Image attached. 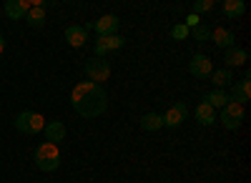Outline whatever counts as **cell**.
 Segmentation results:
<instances>
[{
    "instance_id": "cell-1",
    "label": "cell",
    "mask_w": 251,
    "mask_h": 183,
    "mask_svg": "<svg viewBox=\"0 0 251 183\" xmlns=\"http://www.w3.org/2000/svg\"><path fill=\"white\" fill-rule=\"evenodd\" d=\"M71 103H73L78 115L98 118L108 108V93L103 91V86H96L91 80H83V83H75V88L71 93Z\"/></svg>"
},
{
    "instance_id": "cell-2",
    "label": "cell",
    "mask_w": 251,
    "mask_h": 183,
    "mask_svg": "<svg viewBox=\"0 0 251 183\" xmlns=\"http://www.w3.org/2000/svg\"><path fill=\"white\" fill-rule=\"evenodd\" d=\"M33 158H35V168L43 171V173H53V171H58V166H60V151H58V146H53V143L38 146Z\"/></svg>"
},
{
    "instance_id": "cell-3",
    "label": "cell",
    "mask_w": 251,
    "mask_h": 183,
    "mask_svg": "<svg viewBox=\"0 0 251 183\" xmlns=\"http://www.w3.org/2000/svg\"><path fill=\"white\" fill-rule=\"evenodd\" d=\"M43 128H46L43 113L23 111V113H18V118H15V131H20V133H43Z\"/></svg>"
},
{
    "instance_id": "cell-4",
    "label": "cell",
    "mask_w": 251,
    "mask_h": 183,
    "mask_svg": "<svg viewBox=\"0 0 251 183\" xmlns=\"http://www.w3.org/2000/svg\"><path fill=\"white\" fill-rule=\"evenodd\" d=\"M86 75L96 86L106 83V80L111 78V63L106 58H91V60H86Z\"/></svg>"
},
{
    "instance_id": "cell-5",
    "label": "cell",
    "mask_w": 251,
    "mask_h": 183,
    "mask_svg": "<svg viewBox=\"0 0 251 183\" xmlns=\"http://www.w3.org/2000/svg\"><path fill=\"white\" fill-rule=\"evenodd\" d=\"M221 126L226 128V131H236L241 123H244V106H239V103H228L221 108Z\"/></svg>"
},
{
    "instance_id": "cell-6",
    "label": "cell",
    "mask_w": 251,
    "mask_h": 183,
    "mask_svg": "<svg viewBox=\"0 0 251 183\" xmlns=\"http://www.w3.org/2000/svg\"><path fill=\"white\" fill-rule=\"evenodd\" d=\"M188 70H191V75L196 80H206V78H211V73H214V63H211V58H208V55L196 53L191 58V63H188Z\"/></svg>"
},
{
    "instance_id": "cell-7",
    "label": "cell",
    "mask_w": 251,
    "mask_h": 183,
    "mask_svg": "<svg viewBox=\"0 0 251 183\" xmlns=\"http://www.w3.org/2000/svg\"><path fill=\"white\" fill-rule=\"evenodd\" d=\"M228 100H231V103H239V106H244V103L251 100V73H244V78L239 80V83H234L231 93H228Z\"/></svg>"
},
{
    "instance_id": "cell-8",
    "label": "cell",
    "mask_w": 251,
    "mask_h": 183,
    "mask_svg": "<svg viewBox=\"0 0 251 183\" xmlns=\"http://www.w3.org/2000/svg\"><path fill=\"white\" fill-rule=\"evenodd\" d=\"M126 46V40L121 35H100L96 40V58H103V55H108V53H116Z\"/></svg>"
},
{
    "instance_id": "cell-9",
    "label": "cell",
    "mask_w": 251,
    "mask_h": 183,
    "mask_svg": "<svg viewBox=\"0 0 251 183\" xmlns=\"http://www.w3.org/2000/svg\"><path fill=\"white\" fill-rule=\"evenodd\" d=\"M186 115H188L186 103H176V106H171L166 113H161V118H163V128H178L183 120H186Z\"/></svg>"
},
{
    "instance_id": "cell-10",
    "label": "cell",
    "mask_w": 251,
    "mask_h": 183,
    "mask_svg": "<svg viewBox=\"0 0 251 183\" xmlns=\"http://www.w3.org/2000/svg\"><path fill=\"white\" fill-rule=\"evenodd\" d=\"M118 25H121V20H118V15H113V13L100 15V18L96 20V23H93V28H96L98 38H100V35H116Z\"/></svg>"
},
{
    "instance_id": "cell-11",
    "label": "cell",
    "mask_w": 251,
    "mask_h": 183,
    "mask_svg": "<svg viewBox=\"0 0 251 183\" xmlns=\"http://www.w3.org/2000/svg\"><path fill=\"white\" fill-rule=\"evenodd\" d=\"M66 43L71 48H83L88 43V30L83 25H68L66 28Z\"/></svg>"
},
{
    "instance_id": "cell-12",
    "label": "cell",
    "mask_w": 251,
    "mask_h": 183,
    "mask_svg": "<svg viewBox=\"0 0 251 183\" xmlns=\"http://www.w3.org/2000/svg\"><path fill=\"white\" fill-rule=\"evenodd\" d=\"M30 8H33L30 0H8V3H5V15L10 20H23Z\"/></svg>"
},
{
    "instance_id": "cell-13",
    "label": "cell",
    "mask_w": 251,
    "mask_h": 183,
    "mask_svg": "<svg viewBox=\"0 0 251 183\" xmlns=\"http://www.w3.org/2000/svg\"><path fill=\"white\" fill-rule=\"evenodd\" d=\"M43 136H46V143H53L58 146L63 138H66V126L60 123V120H53V123H46L43 128Z\"/></svg>"
},
{
    "instance_id": "cell-14",
    "label": "cell",
    "mask_w": 251,
    "mask_h": 183,
    "mask_svg": "<svg viewBox=\"0 0 251 183\" xmlns=\"http://www.w3.org/2000/svg\"><path fill=\"white\" fill-rule=\"evenodd\" d=\"M141 128H143L146 133H158V131L163 128L161 113H143V115H141Z\"/></svg>"
},
{
    "instance_id": "cell-15",
    "label": "cell",
    "mask_w": 251,
    "mask_h": 183,
    "mask_svg": "<svg viewBox=\"0 0 251 183\" xmlns=\"http://www.w3.org/2000/svg\"><path fill=\"white\" fill-rule=\"evenodd\" d=\"M196 120L201 126H211V123H216V111L206 103V100H201V103L196 106Z\"/></svg>"
},
{
    "instance_id": "cell-16",
    "label": "cell",
    "mask_w": 251,
    "mask_h": 183,
    "mask_svg": "<svg viewBox=\"0 0 251 183\" xmlns=\"http://www.w3.org/2000/svg\"><path fill=\"white\" fill-rule=\"evenodd\" d=\"M208 40H214V43L219 46V48H234V33L231 30H226V28H216V30H211V38Z\"/></svg>"
},
{
    "instance_id": "cell-17",
    "label": "cell",
    "mask_w": 251,
    "mask_h": 183,
    "mask_svg": "<svg viewBox=\"0 0 251 183\" xmlns=\"http://www.w3.org/2000/svg\"><path fill=\"white\" fill-rule=\"evenodd\" d=\"M224 60H226V66H231V68H234V66H244L246 60H249V53H246L244 48H236V46H234V48H228V50L224 53Z\"/></svg>"
},
{
    "instance_id": "cell-18",
    "label": "cell",
    "mask_w": 251,
    "mask_h": 183,
    "mask_svg": "<svg viewBox=\"0 0 251 183\" xmlns=\"http://www.w3.org/2000/svg\"><path fill=\"white\" fill-rule=\"evenodd\" d=\"M203 100H206V103L211 106L214 111H216V108H224V106L228 103V93H226V91H219V88H214L211 93H206V95H203Z\"/></svg>"
},
{
    "instance_id": "cell-19",
    "label": "cell",
    "mask_w": 251,
    "mask_h": 183,
    "mask_svg": "<svg viewBox=\"0 0 251 183\" xmlns=\"http://www.w3.org/2000/svg\"><path fill=\"white\" fill-rule=\"evenodd\" d=\"M25 23L30 25V28H43L46 25V10L43 8H30L28 13H25Z\"/></svg>"
},
{
    "instance_id": "cell-20",
    "label": "cell",
    "mask_w": 251,
    "mask_h": 183,
    "mask_svg": "<svg viewBox=\"0 0 251 183\" xmlns=\"http://www.w3.org/2000/svg\"><path fill=\"white\" fill-rule=\"evenodd\" d=\"M244 10H246L244 0H226V3H224V15L226 18H241Z\"/></svg>"
},
{
    "instance_id": "cell-21",
    "label": "cell",
    "mask_w": 251,
    "mask_h": 183,
    "mask_svg": "<svg viewBox=\"0 0 251 183\" xmlns=\"http://www.w3.org/2000/svg\"><path fill=\"white\" fill-rule=\"evenodd\" d=\"M211 80H214V88H219V91H224L226 86H231V73H228L226 68H221V70H214L211 73Z\"/></svg>"
},
{
    "instance_id": "cell-22",
    "label": "cell",
    "mask_w": 251,
    "mask_h": 183,
    "mask_svg": "<svg viewBox=\"0 0 251 183\" xmlns=\"http://www.w3.org/2000/svg\"><path fill=\"white\" fill-rule=\"evenodd\" d=\"M188 35H191V30H188L183 23H178V25H174V30H171V38L174 40H186Z\"/></svg>"
},
{
    "instance_id": "cell-23",
    "label": "cell",
    "mask_w": 251,
    "mask_h": 183,
    "mask_svg": "<svg viewBox=\"0 0 251 183\" xmlns=\"http://www.w3.org/2000/svg\"><path fill=\"white\" fill-rule=\"evenodd\" d=\"M191 35H194L196 40H208V38H211V28H208V25H196V28L191 30Z\"/></svg>"
},
{
    "instance_id": "cell-24",
    "label": "cell",
    "mask_w": 251,
    "mask_h": 183,
    "mask_svg": "<svg viewBox=\"0 0 251 183\" xmlns=\"http://www.w3.org/2000/svg\"><path fill=\"white\" fill-rule=\"evenodd\" d=\"M211 8H214V3H211V0H196V3H194V15L208 13Z\"/></svg>"
},
{
    "instance_id": "cell-25",
    "label": "cell",
    "mask_w": 251,
    "mask_h": 183,
    "mask_svg": "<svg viewBox=\"0 0 251 183\" xmlns=\"http://www.w3.org/2000/svg\"><path fill=\"white\" fill-rule=\"evenodd\" d=\"M183 25H186L188 30H194L196 25H201V23H199V15H194V13H191V15L186 18V23H183Z\"/></svg>"
},
{
    "instance_id": "cell-26",
    "label": "cell",
    "mask_w": 251,
    "mask_h": 183,
    "mask_svg": "<svg viewBox=\"0 0 251 183\" xmlns=\"http://www.w3.org/2000/svg\"><path fill=\"white\" fill-rule=\"evenodd\" d=\"M3 53H5V38L0 35V55H3Z\"/></svg>"
}]
</instances>
